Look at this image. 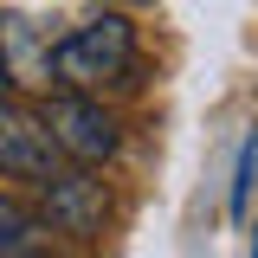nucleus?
<instances>
[{
	"mask_svg": "<svg viewBox=\"0 0 258 258\" xmlns=\"http://www.w3.org/2000/svg\"><path fill=\"white\" fill-rule=\"evenodd\" d=\"M129 64H136V26H129L123 13H97V20H84L78 32H64L58 45H52L45 71H58L64 91H84V97H91L97 84L123 78Z\"/></svg>",
	"mask_w": 258,
	"mask_h": 258,
	"instance_id": "1",
	"label": "nucleus"
},
{
	"mask_svg": "<svg viewBox=\"0 0 258 258\" xmlns=\"http://www.w3.org/2000/svg\"><path fill=\"white\" fill-rule=\"evenodd\" d=\"M252 168H258V136L239 142V161H232V194H226V213L245 220V200H252Z\"/></svg>",
	"mask_w": 258,
	"mask_h": 258,
	"instance_id": "6",
	"label": "nucleus"
},
{
	"mask_svg": "<svg viewBox=\"0 0 258 258\" xmlns=\"http://www.w3.org/2000/svg\"><path fill=\"white\" fill-rule=\"evenodd\" d=\"M39 129H45V142L58 149V161H78V168H97V161L116 155V116L84 91H58L45 97V110H39Z\"/></svg>",
	"mask_w": 258,
	"mask_h": 258,
	"instance_id": "2",
	"label": "nucleus"
},
{
	"mask_svg": "<svg viewBox=\"0 0 258 258\" xmlns=\"http://www.w3.org/2000/svg\"><path fill=\"white\" fill-rule=\"evenodd\" d=\"M45 226L39 213H26L13 194H0V258H45Z\"/></svg>",
	"mask_w": 258,
	"mask_h": 258,
	"instance_id": "5",
	"label": "nucleus"
},
{
	"mask_svg": "<svg viewBox=\"0 0 258 258\" xmlns=\"http://www.w3.org/2000/svg\"><path fill=\"white\" fill-rule=\"evenodd\" d=\"M0 174H20V181H52L58 174V149L45 142V129L26 103L0 91Z\"/></svg>",
	"mask_w": 258,
	"mask_h": 258,
	"instance_id": "4",
	"label": "nucleus"
},
{
	"mask_svg": "<svg viewBox=\"0 0 258 258\" xmlns=\"http://www.w3.org/2000/svg\"><path fill=\"white\" fill-rule=\"evenodd\" d=\"M39 187H45V213H39L45 232L97 239V226H103V181H97L91 168H58V174L39 181Z\"/></svg>",
	"mask_w": 258,
	"mask_h": 258,
	"instance_id": "3",
	"label": "nucleus"
}]
</instances>
